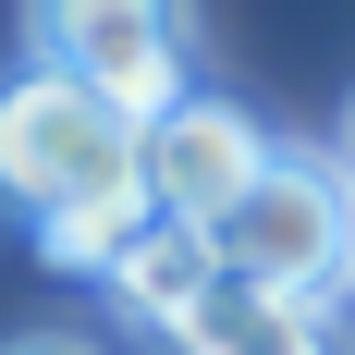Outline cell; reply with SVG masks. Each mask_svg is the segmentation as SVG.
Listing matches in <instances>:
<instances>
[{
  "label": "cell",
  "instance_id": "obj_4",
  "mask_svg": "<svg viewBox=\"0 0 355 355\" xmlns=\"http://www.w3.org/2000/svg\"><path fill=\"white\" fill-rule=\"evenodd\" d=\"M257 172H270V123L233 110V98H209V86H184V98L147 123V209H159V220L220 233V220L245 209Z\"/></svg>",
  "mask_w": 355,
  "mask_h": 355
},
{
  "label": "cell",
  "instance_id": "obj_2",
  "mask_svg": "<svg viewBox=\"0 0 355 355\" xmlns=\"http://www.w3.org/2000/svg\"><path fill=\"white\" fill-rule=\"evenodd\" d=\"M220 282L270 294V306H343L355 294V172L319 159V147H270V172L245 184V209L209 233Z\"/></svg>",
  "mask_w": 355,
  "mask_h": 355
},
{
  "label": "cell",
  "instance_id": "obj_8",
  "mask_svg": "<svg viewBox=\"0 0 355 355\" xmlns=\"http://www.w3.org/2000/svg\"><path fill=\"white\" fill-rule=\"evenodd\" d=\"M343 172H355V159H343Z\"/></svg>",
  "mask_w": 355,
  "mask_h": 355
},
{
  "label": "cell",
  "instance_id": "obj_3",
  "mask_svg": "<svg viewBox=\"0 0 355 355\" xmlns=\"http://www.w3.org/2000/svg\"><path fill=\"white\" fill-rule=\"evenodd\" d=\"M25 37H37L49 73L98 86L135 135L184 98V62H196V12L184 0H25Z\"/></svg>",
  "mask_w": 355,
  "mask_h": 355
},
{
  "label": "cell",
  "instance_id": "obj_7",
  "mask_svg": "<svg viewBox=\"0 0 355 355\" xmlns=\"http://www.w3.org/2000/svg\"><path fill=\"white\" fill-rule=\"evenodd\" d=\"M0 355H98V343H73V331H25V343H0Z\"/></svg>",
  "mask_w": 355,
  "mask_h": 355
},
{
  "label": "cell",
  "instance_id": "obj_1",
  "mask_svg": "<svg viewBox=\"0 0 355 355\" xmlns=\"http://www.w3.org/2000/svg\"><path fill=\"white\" fill-rule=\"evenodd\" d=\"M0 196L49 233V220H86V209H147V135L98 86L25 62L0 86Z\"/></svg>",
  "mask_w": 355,
  "mask_h": 355
},
{
  "label": "cell",
  "instance_id": "obj_6",
  "mask_svg": "<svg viewBox=\"0 0 355 355\" xmlns=\"http://www.w3.org/2000/svg\"><path fill=\"white\" fill-rule=\"evenodd\" d=\"M184 355H343V331H331L319 306H270V294L220 282V306L184 331Z\"/></svg>",
  "mask_w": 355,
  "mask_h": 355
},
{
  "label": "cell",
  "instance_id": "obj_5",
  "mask_svg": "<svg viewBox=\"0 0 355 355\" xmlns=\"http://www.w3.org/2000/svg\"><path fill=\"white\" fill-rule=\"evenodd\" d=\"M98 282H110V306H123V319H147V331H172V343H184V331L220 306V245L196 233V220H147Z\"/></svg>",
  "mask_w": 355,
  "mask_h": 355
}]
</instances>
